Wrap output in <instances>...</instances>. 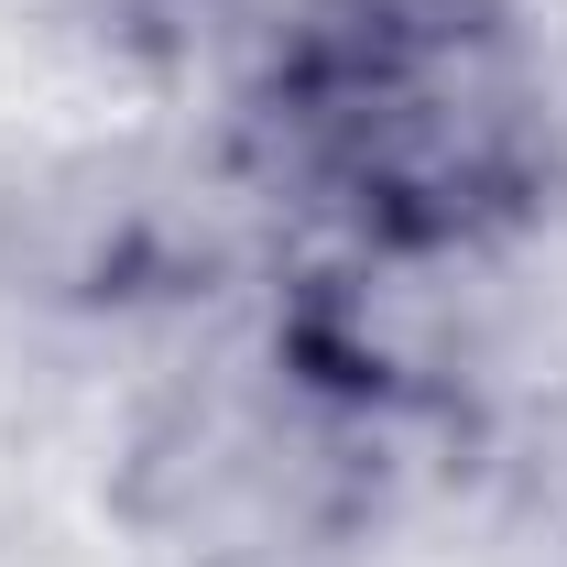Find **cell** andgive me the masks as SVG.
<instances>
[{"label": "cell", "mask_w": 567, "mask_h": 567, "mask_svg": "<svg viewBox=\"0 0 567 567\" xmlns=\"http://www.w3.org/2000/svg\"><path fill=\"white\" fill-rule=\"evenodd\" d=\"M262 142L339 251H481L546 186V76L502 0H317L262 76Z\"/></svg>", "instance_id": "1"}]
</instances>
